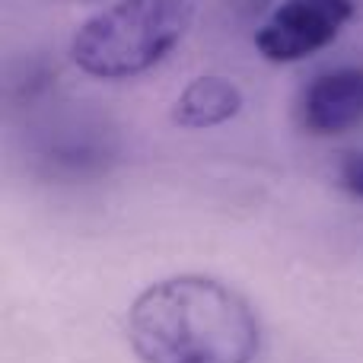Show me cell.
<instances>
[{
    "label": "cell",
    "mask_w": 363,
    "mask_h": 363,
    "mask_svg": "<svg viewBox=\"0 0 363 363\" xmlns=\"http://www.w3.org/2000/svg\"><path fill=\"white\" fill-rule=\"evenodd\" d=\"M128 341L140 363H252L262 325L230 284L176 274L138 294L128 309Z\"/></svg>",
    "instance_id": "6da1fadb"
},
{
    "label": "cell",
    "mask_w": 363,
    "mask_h": 363,
    "mask_svg": "<svg viewBox=\"0 0 363 363\" xmlns=\"http://www.w3.org/2000/svg\"><path fill=\"white\" fill-rule=\"evenodd\" d=\"M194 0H118L93 13L70 38V61L99 80H128L157 67L185 38Z\"/></svg>",
    "instance_id": "7a4b0ae2"
},
{
    "label": "cell",
    "mask_w": 363,
    "mask_h": 363,
    "mask_svg": "<svg viewBox=\"0 0 363 363\" xmlns=\"http://www.w3.org/2000/svg\"><path fill=\"white\" fill-rule=\"evenodd\" d=\"M354 0H284L255 32V48L271 64H294L328 48L347 19Z\"/></svg>",
    "instance_id": "3957f363"
},
{
    "label": "cell",
    "mask_w": 363,
    "mask_h": 363,
    "mask_svg": "<svg viewBox=\"0 0 363 363\" xmlns=\"http://www.w3.org/2000/svg\"><path fill=\"white\" fill-rule=\"evenodd\" d=\"M303 131L315 138L345 134L363 121V67H338L313 77L296 106Z\"/></svg>",
    "instance_id": "277c9868"
},
{
    "label": "cell",
    "mask_w": 363,
    "mask_h": 363,
    "mask_svg": "<svg viewBox=\"0 0 363 363\" xmlns=\"http://www.w3.org/2000/svg\"><path fill=\"white\" fill-rule=\"evenodd\" d=\"M242 89L226 77H198L172 102V121L185 131H204L242 112Z\"/></svg>",
    "instance_id": "5b68a950"
},
{
    "label": "cell",
    "mask_w": 363,
    "mask_h": 363,
    "mask_svg": "<svg viewBox=\"0 0 363 363\" xmlns=\"http://www.w3.org/2000/svg\"><path fill=\"white\" fill-rule=\"evenodd\" d=\"M338 179H341V188L351 191L354 198L363 201V153H347L338 166Z\"/></svg>",
    "instance_id": "8992f818"
}]
</instances>
